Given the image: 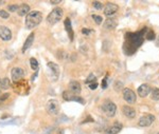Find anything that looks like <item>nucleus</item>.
Here are the masks:
<instances>
[{
    "label": "nucleus",
    "mask_w": 159,
    "mask_h": 134,
    "mask_svg": "<svg viewBox=\"0 0 159 134\" xmlns=\"http://www.w3.org/2000/svg\"><path fill=\"white\" fill-rule=\"evenodd\" d=\"M33 41H34V34L32 33V34H30V35L28 36L27 39H26L25 44H24V46H22V53H25L28 49H30V46H32Z\"/></svg>",
    "instance_id": "f3484780"
},
{
    "label": "nucleus",
    "mask_w": 159,
    "mask_h": 134,
    "mask_svg": "<svg viewBox=\"0 0 159 134\" xmlns=\"http://www.w3.org/2000/svg\"><path fill=\"white\" fill-rule=\"evenodd\" d=\"M117 27V21L115 19H107L104 22V27L106 30H113Z\"/></svg>",
    "instance_id": "6ab92c4d"
},
{
    "label": "nucleus",
    "mask_w": 159,
    "mask_h": 134,
    "mask_svg": "<svg viewBox=\"0 0 159 134\" xmlns=\"http://www.w3.org/2000/svg\"><path fill=\"white\" fill-rule=\"evenodd\" d=\"M102 88H103V89H106L107 88V76L105 77L104 79H103V81H102Z\"/></svg>",
    "instance_id": "473e14b6"
},
{
    "label": "nucleus",
    "mask_w": 159,
    "mask_h": 134,
    "mask_svg": "<svg viewBox=\"0 0 159 134\" xmlns=\"http://www.w3.org/2000/svg\"><path fill=\"white\" fill-rule=\"evenodd\" d=\"M50 2H51V4H59L61 0H57V1H54V0H52V1H50Z\"/></svg>",
    "instance_id": "f704fd0d"
},
{
    "label": "nucleus",
    "mask_w": 159,
    "mask_h": 134,
    "mask_svg": "<svg viewBox=\"0 0 159 134\" xmlns=\"http://www.w3.org/2000/svg\"><path fill=\"white\" fill-rule=\"evenodd\" d=\"M92 18L95 19V23H98V25H101L102 21H103V19H102L101 16H98V15H92Z\"/></svg>",
    "instance_id": "a878e982"
},
{
    "label": "nucleus",
    "mask_w": 159,
    "mask_h": 134,
    "mask_svg": "<svg viewBox=\"0 0 159 134\" xmlns=\"http://www.w3.org/2000/svg\"><path fill=\"white\" fill-rule=\"evenodd\" d=\"M63 15H64L63 10H62L61 8H55L52 12L48 15V17H47V21H48V23H50V25H55L56 22H58L61 20Z\"/></svg>",
    "instance_id": "7ed1b4c3"
},
{
    "label": "nucleus",
    "mask_w": 159,
    "mask_h": 134,
    "mask_svg": "<svg viewBox=\"0 0 159 134\" xmlns=\"http://www.w3.org/2000/svg\"><path fill=\"white\" fill-rule=\"evenodd\" d=\"M65 27H66V31L69 35L70 40H73V30H72V25H71V21L69 18L65 19Z\"/></svg>",
    "instance_id": "dca6fc26"
},
{
    "label": "nucleus",
    "mask_w": 159,
    "mask_h": 134,
    "mask_svg": "<svg viewBox=\"0 0 159 134\" xmlns=\"http://www.w3.org/2000/svg\"><path fill=\"white\" fill-rule=\"evenodd\" d=\"M91 32H93L92 30H88V29H83L82 30V33L84 34V35H89V34L91 33Z\"/></svg>",
    "instance_id": "2f4dec72"
},
{
    "label": "nucleus",
    "mask_w": 159,
    "mask_h": 134,
    "mask_svg": "<svg viewBox=\"0 0 159 134\" xmlns=\"http://www.w3.org/2000/svg\"><path fill=\"white\" fill-rule=\"evenodd\" d=\"M154 120H155V116L154 115H152V114H144L139 119V126L140 127H150L153 124Z\"/></svg>",
    "instance_id": "423d86ee"
},
{
    "label": "nucleus",
    "mask_w": 159,
    "mask_h": 134,
    "mask_svg": "<svg viewBox=\"0 0 159 134\" xmlns=\"http://www.w3.org/2000/svg\"><path fill=\"white\" fill-rule=\"evenodd\" d=\"M9 14L6 12V11H3V10H0V17L3 19H8L9 18Z\"/></svg>",
    "instance_id": "c85d7f7f"
},
{
    "label": "nucleus",
    "mask_w": 159,
    "mask_h": 134,
    "mask_svg": "<svg viewBox=\"0 0 159 134\" xmlns=\"http://www.w3.org/2000/svg\"><path fill=\"white\" fill-rule=\"evenodd\" d=\"M101 108H102V110L105 112V114H106L107 116H109V117H111V116L115 115L116 110H117L116 105L113 104V101H109V100L105 101L104 104L102 105Z\"/></svg>",
    "instance_id": "20e7f679"
},
{
    "label": "nucleus",
    "mask_w": 159,
    "mask_h": 134,
    "mask_svg": "<svg viewBox=\"0 0 159 134\" xmlns=\"http://www.w3.org/2000/svg\"><path fill=\"white\" fill-rule=\"evenodd\" d=\"M122 111H123V114L129 119H133L135 116H136V110H135L134 108L129 107V106H124Z\"/></svg>",
    "instance_id": "ddd939ff"
},
{
    "label": "nucleus",
    "mask_w": 159,
    "mask_h": 134,
    "mask_svg": "<svg viewBox=\"0 0 159 134\" xmlns=\"http://www.w3.org/2000/svg\"><path fill=\"white\" fill-rule=\"evenodd\" d=\"M123 97H124V100L127 103V104H135L136 103V94L135 92L132 91L131 89H124L123 91Z\"/></svg>",
    "instance_id": "0eeeda50"
},
{
    "label": "nucleus",
    "mask_w": 159,
    "mask_h": 134,
    "mask_svg": "<svg viewBox=\"0 0 159 134\" xmlns=\"http://www.w3.org/2000/svg\"><path fill=\"white\" fill-rule=\"evenodd\" d=\"M115 89H116V91H120L121 89H123V83L121 81H116V83H115Z\"/></svg>",
    "instance_id": "cd10ccee"
},
{
    "label": "nucleus",
    "mask_w": 159,
    "mask_h": 134,
    "mask_svg": "<svg viewBox=\"0 0 159 134\" xmlns=\"http://www.w3.org/2000/svg\"><path fill=\"white\" fill-rule=\"evenodd\" d=\"M92 6L95 8V10H102V3L99 2V1H93V3H92Z\"/></svg>",
    "instance_id": "bb28decb"
},
{
    "label": "nucleus",
    "mask_w": 159,
    "mask_h": 134,
    "mask_svg": "<svg viewBox=\"0 0 159 134\" xmlns=\"http://www.w3.org/2000/svg\"><path fill=\"white\" fill-rule=\"evenodd\" d=\"M11 74H12V79L13 81H19V80L21 79L22 77H24V75H25V72H24V70L22 69H20V68H14L12 70V72H11Z\"/></svg>",
    "instance_id": "1a4fd4ad"
},
{
    "label": "nucleus",
    "mask_w": 159,
    "mask_h": 134,
    "mask_svg": "<svg viewBox=\"0 0 159 134\" xmlns=\"http://www.w3.org/2000/svg\"><path fill=\"white\" fill-rule=\"evenodd\" d=\"M147 30L144 29L141 32H137V33H127L126 34V41L124 43V53L125 54H133V53L137 50L139 46H141V43L143 41V32Z\"/></svg>",
    "instance_id": "f257e3e1"
},
{
    "label": "nucleus",
    "mask_w": 159,
    "mask_h": 134,
    "mask_svg": "<svg viewBox=\"0 0 159 134\" xmlns=\"http://www.w3.org/2000/svg\"><path fill=\"white\" fill-rule=\"evenodd\" d=\"M8 98H9V94H8V93H6V94H3L2 96H1V97H0V104H2L3 101H4V100H6V99H8Z\"/></svg>",
    "instance_id": "7c9ffc66"
},
{
    "label": "nucleus",
    "mask_w": 159,
    "mask_h": 134,
    "mask_svg": "<svg viewBox=\"0 0 159 134\" xmlns=\"http://www.w3.org/2000/svg\"><path fill=\"white\" fill-rule=\"evenodd\" d=\"M46 109H47V112L49 114H57L58 111H59V104H58L57 100L55 99H51L47 103V106H46Z\"/></svg>",
    "instance_id": "39448f33"
},
{
    "label": "nucleus",
    "mask_w": 159,
    "mask_h": 134,
    "mask_svg": "<svg viewBox=\"0 0 159 134\" xmlns=\"http://www.w3.org/2000/svg\"><path fill=\"white\" fill-rule=\"evenodd\" d=\"M41 20H43V15L40 12H38V11L30 12L26 16V27L27 29H34L39 25Z\"/></svg>",
    "instance_id": "f03ea898"
},
{
    "label": "nucleus",
    "mask_w": 159,
    "mask_h": 134,
    "mask_svg": "<svg viewBox=\"0 0 159 134\" xmlns=\"http://www.w3.org/2000/svg\"><path fill=\"white\" fill-rule=\"evenodd\" d=\"M48 69H49L50 73L52 75L51 79L52 80H57L58 76H59V68L56 64L54 62H49L48 64Z\"/></svg>",
    "instance_id": "6e6552de"
},
{
    "label": "nucleus",
    "mask_w": 159,
    "mask_h": 134,
    "mask_svg": "<svg viewBox=\"0 0 159 134\" xmlns=\"http://www.w3.org/2000/svg\"><path fill=\"white\" fill-rule=\"evenodd\" d=\"M118 5L115 4V3H107V5L105 6L104 9V15L107 16V17H109V16L113 15L115 13L118 11Z\"/></svg>",
    "instance_id": "9b49d317"
},
{
    "label": "nucleus",
    "mask_w": 159,
    "mask_h": 134,
    "mask_svg": "<svg viewBox=\"0 0 159 134\" xmlns=\"http://www.w3.org/2000/svg\"><path fill=\"white\" fill-rule=\"evenodd\" d=\"M95 80H97V77L93 75V74H90L89 75V77L86 79V85H90V83H93V82H95Z\"/></svg>",
    "instance_id": "b1692460"
},
{
    "label": "nucleus",
    "mask_w": 159,
    "mask_h": 134,
    "mask_svg": "<svg viewBox=\"0 0 159 134\" xmlns=\"http://www.w3.org/2000/svg\"><path fill=\"white\" fill-rule=\"evenodd\" d=\"M151 97L153 100H158L159 99V89L154 88L153 90H151Z\"/></svg>",
    "instance_id": "412c9836"
},
{
    "label": "nucleus",
    "mask_w": 159,
    "mask_h": 134,
    "mask_svg": "<svg viewBox=\"0 0 159 134\" xmlns=\"http://www.w3.org/2000/svg\"><path fill=\"white\" fill-rule=\"evenodd\" d=\"M63 98H64L65 100H74L75 95L72 94L70 91H65L64 93H63Z\"/></svg>",
    "instance_id": "aec40b11"
},
{
    "label": "nucleus",
    "mask_w": 159,
    "mask_h": 134,
    "mask_svg": "<svg viewBox=\"0 0 159 134\" xmlns=\"http://www.w3.org/2000/svg\"><path fill=\"white\" fill-rule=\"evenodd\" d=\"M145 38H147V40L155 39V33H154V31H149V32L145 34Z\"/></svg>",
    "instance_id": "393cba45"
},
{
    "label": "nucleus",
    "mask_w": 159,
    "mask_h": 134,
    "mask_svg": "<svg viewBox=\"0 0 159 134\" xmlns=\"http://www.w3.org/2000/svg\"><path fill=\"white\" fill-rule=\"evenodd\" d=\"M17 10H18V5H16V4L9 5V11L10 12H17Z\"/></svg>",
    "instance_id": "c756f323"
},
{
    "label": "nucleus",
    "mask_w": 159,
    "mask_h": 134,
    "mask_svg": "<svg viewBox=\"0 0 159 134\" xmlns=\"http://www.w3.org/2000/svg\"><path fill=\"white\" fill-rule=\"evenodd\" d=\"M30 64H31L32 70L37 71V69H38V61H37L35 58H31L30 59Z\"/></svg>",
    "instance_id": "5701e85b"
},
{
    "label": "nucleus",
    "mask_w": 159,
    "mask_h": 134,
    "mask_svg": "<svg viewBox=\"0 0 159 134\" xmlns=\"http://www.w3.org/2000/svg\"><path fill=\"white\" fill-rule=\"evenodd\" d=\"M0 90H1V80H0Z\"/></svg>",
    "instance_id": "4c0bfd02"
},
{
    "label": "nucleus",
    "mask_w": 159,
    "mask_h": 134,
    "mask_svg": "<svg viewBox=\"0 0 159 134\" xmlns=\"http://www.w3.org/2000/svg\"><path fill=\"white\" fill-rule=\"evenodd\" d=\"M17 13H18L19 16H27L30 13V6L28 4H21V5L18 6Z\"/></svg>",
    "instance_id": "a211bd4d"
},
{
    "label": "nucleus",
    "mask_w": 159,
    "mask_h": 134,
    "mask_svg": "<svg viewBox=\"0 0 159 134\" xmlns=\"http://www.w3.org/2000/svg\"><path fill=\"white\" fill-rule=\"evenodd\" d=\"M97 87H98V83H97V82H93V83H90V85H89V88L91 89V90L97 89Z\"/></svg>",
    "instance_id": "72a5a7b5"
},
{
    "label": "nucleus",
    "mask_w": 159,
    "mask_h": 134,
    "mask_svg": "<svg viewBox=\"0 0 159 134\" xmlns=\"http://www.w3.org/2000/svg\"><path fill=\"white\" fill-rule=\"evenodd\" d=\"M157 46H159V36H158V38H157Z\"/></svg>",
    "instance_id": "c9c22d12"
},
{
    "label": "nucleus",
    "mask_w": 159,
    "mask_h": 134,
    "mask_svg": "<svg viewBox=\"0 0 159 134\" xmlns=\"http://www.w3.org/2000/svg\"><path fill=\"white\" fill-rule=\"evenodd\" d=\"M10 87H11V81H10L9 78H3V79L1 80V89L6 90V89H9Z\"/></svg>",
    "instance_id": "4be33fe9"
},
{
    "label": "nucleus",
    "mask_w": 159,
    "mask_h": 134,
    "mask_svg": "<svg viewBox=\"0 0 159 134\" xmlns=\"http://www.w3.org/2000/svg\"><path fill=\"white\" fill-rule=\"evenodd\" d=\"M69 90L72 94H80L81 93V85H80V82L77 81H71L69 83Z\"/></svg>",
    "instance_id": "4468645a"
},
{
    "label": "nucleus",
    "mask_w": 159,
    "mask_h": 134,
    "mask_svg": "<svg viewBox=\"0 0 159 134\" xmlns=\"http://www.w3.org/2000/svg\"><path fill=\"white\" fill-rule=\"evenodd\" d=\"M122 130V124L120 122H115L108 130H107V134H117Z\"/></svg>",
    "instance_id": "2eb2a0df"
},
{
    "label": "nucleus",
    "mask_w": 159,
    "mask_h": 134,
    "mask_svg": "<svg viewBox=\"0 0 159 134\" xmlns=\"http://www.w3.org/2000/svg\"><path fill=\"white\" fill-rule=\"evenodd\" d=\"M0 38L4 41H9L12 38V32L6 27H0Z\"/></svg>",
    "instance_id": "9d476101"
},
{
    "label": "nucleus",
    "mask_w": 159,
    "mask_h": 134,
    "mask_svg": "<svg viewBox=\"0 0 159 134\" xmlns=\"http://www.w3.org/2000/svg\"><path fill=\"white\" fill-rule=\"evenodd\" d=\"M3 3H4V1H3V0H1V1H0V5H1V4H3Z\"/></svg>",
    "instance_id": "e433bc0d"
},
{
    "label": "nucleus",
    "mask_w": 159,
    "mask_h": 134,
    "mask_svg": "<svg viewBox=\"0 0 159 134\" xmlns=\"http://www.w3.org/2000/svg\"><path fill=\"white\" fill-rule=\"evenodd\" d=\"M151 87L149 85H141L139 88H138V94H139V96L140 97H145V96H147V95L150 94L151 92Z\"/></svg>",
    "instance_id": "f8f14e48"
},
{
    "label": "nucleus",
    "mask_w": 159,
    "mask_h": 134,
    "mask_svg": "<svg viewBox=\"0 0 159 134\" xmlns=\"http://www.w3.org/2000/svg\"><path fill=\"white\" fill-rule=\"evenodd\" d=\"M158 134H159V133H158Z\"/></svg>",
    "instance_id": "58836bf2"
}]
</instances>
